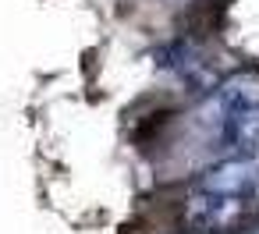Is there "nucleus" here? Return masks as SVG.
<instances>
[{"mask_svg":"<svg viewBox=\"0 0 259 234\" xmlns=\"http://www.w3.org/2000/svg\"><path fill=\"white\" fill-rule=\"evenodd\" d=\"M255 209H259V202L248 195H213V192L195 188L181 199V223L192 234H217V230L238 227Z\"/></svg>","mask_w":259,"mask_h":234,"instance_id":"nucleus-1","label":"nucleus"},{"mask_svg":"<svg viewBox=\"0 0 259 234\" xmlns=\"http://www.w3.org/2000/svg\"><path fill=\"white\" fill-rule=\"evenodd\" d=\"M259 184V156H227L199 177V192L213 195H248Z\"/></svg>","mask_w":259,"mask_h":234,"instance_id":"nucleus-2","label":"nucleus"},{"mask_svg":"<svg viewBox=\"0 0 259 234\" xmlns=\"http://www.w3.org/2000/svg\"><path fill=\"white\" fill-rule=\"evenodd\" d=\"M220 146H227L234 156H259V107L238 110L220 128Z\"/></svg>","mask_w":259,"mask_h":234,"instance_id":"nucleus-3","label":"nucleus"},{"mask_svg":"<svg viewBox=\"0 0 259 234\" xmlns=\"http://www.w3.org/2000/svg\"><path fill=\"white\" fill-rule=\"evenodd\" d=\"M252 199H255V202H259V184H255V192H252Z\"/></svg>","mask_w":259,"mask_h":234,"instance_id":"nucleus-4","label":"nucleus"},{"mask_svg":"<svg viewBox=\"0 0 259 234\" xmlns=\"http://www.w3.org/2000/svg\"><path fill=\"white\" fill-rule=\"evenodd\" d=\"M248 234H259V227H255V230H248Z\"/></svg>","mask_w":259,"mask_h":234,"instance_id":"nucleus-5","label":"nucleus"},{"mask_svg":"<svg viewBox=\"0 0 259 234\" xmlns=\"http://www.w3.org/2000/svg\"><path fill=\"white\" fill-rule=\"evenodd\" d=\"M188 234H192V230H188Z\"/></svg>","mask_w":259,"mask_h":234,"instance_id":"nucleus-6","label":"nucleus"}]
</instances>
